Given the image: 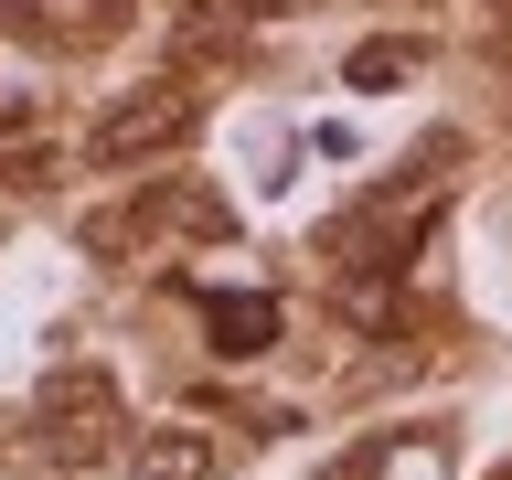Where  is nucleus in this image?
Returning a JSON list of instances; mask_svg holds the SVG:
<instances>
[{
  "instance_id": "obj_2",
  "label": "nucleus",
  "mask_w": 512,
  "mask_h": 480,
  "mask_svg": "<svg viewBox=\"0 0 512 480\" xmlns=\"http://www.w3.org/2000/svg\"><path fill=\"white\" fill-rule=\"evenodd\" d=\"M203 331H214L224 363H246V352L278 342V299H256V288H224V299H203Z\"/></svg>"
},
{
  "instance_id": "obj_1",
  "label": "nucleus",
  "mask_w": 512,
  "mask_h": 480,
  "mask_svg": "<svg viewBox=\"0 0 512 480\" xmlns=\"http://www.w3.org/2000/svg\"><path fill=\"white\" fill-rule=\"evenodd\" d=\"M182 118H192V107H182V86H160V96H128L118 118H96V139H86V150H96V160H139V150H171V139H182Z\"/></svg>"
},
{
  "instance_id": "obj_3",
  "label": "nucleus",
  "mask_w": 512,
  "mask_h": 480,
  "mask_svg": "<svg viewBox=\"0 0 512 480\" xmlns=\"http://www.w3.org/2000/svg\"><path fill=\"white\" fill-rule=\"evenodd\" d=\"M139 470H150V480H203V470H214V448H203V438H150V448H139Z\"/></svg>"
},
{
  "instance_id": "obj_4",
  "label": "nucleus",
  "mask_w": 512,
  "mask_h": 480,
  "mask_svg": "<svg viewBox=\"0 0 512 480\" xmlns=\"http://www.w3.org/2000/svg\"><path fill=\"white\" fill-rule=\"evenodd\" d=\"M406 64H416V43H363V54H352V86H395Z\"/></svg>"
}]
</instances>
